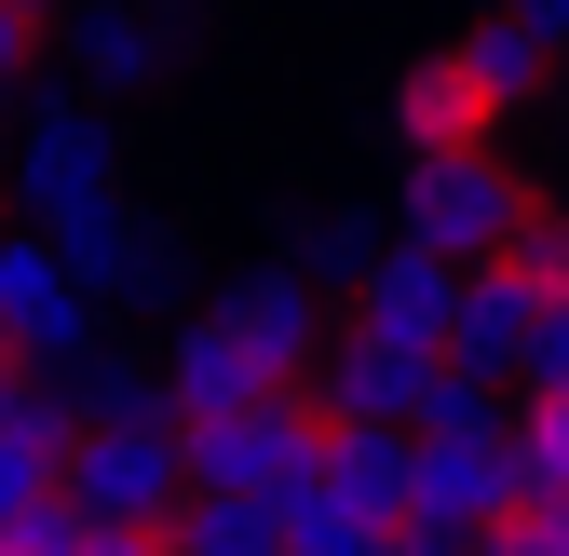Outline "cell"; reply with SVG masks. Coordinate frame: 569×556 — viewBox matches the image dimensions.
<instances>
[{"mask_svg":"<svg viewBox=\"0 0 569 556\" xmlns=\"http://www.w3.org/2000/svg\"><path fill=\"white\" fill-rule=\"evenodd\" d=\"M0 177H14V203L28 218L14 231H82V218H109L122 203V109H96V96H14V122H0Z\"/></svg>","mask_w":569,"mask_h":556,"instance_id":"cell-1","label":"cell"},{"mask_svg":"<svg viewBox=\"0 0 569 556\" xmlns=\"http://www.w3.org/2000/svg\"><path fill=\"white\" fill-rule=\"evenodd\" d=\"M516 231H529V177L502 163V136H488V150H435V163H393L380 245H407V258H448V271H475V258H502Z\"/></svg>","mask_w":569,"mask_h":556,"instance_id":"cell-2","label":"cell"},{"mask_svg":"<svg viewBox=\"0 0 569 556\" xmlns=\"http://www.w3.org/2000/svg\"><path fill=\"white\" fill-rule=\"evenodd\" d=\"M326 421H312V394H244L218 407V421H177V489H218V503H284L312 475Z\"/></svg>","mask_w":569,"mask_h":556,"instance_id":"cell-3","label":"cell"},{"mask_svg":"<svg viewBox=\"0 0 569 556\" xmlns=\"http://www.w3.org/2000/svg\"><path fill=\"white\" fill-rule=\"evenodd\" d=\"M54 503L96 529H163L177 516V421H68Z\"/></svg>","mask_w":569,"mask_h":556,"instance_id":"cell-4","label":"cell"},{"mask_svg":"<svg viewBox=\"0 0 569 556\" xmlns=\"http://www.w3.org/2000/svg\"><path fill=\"white\" fill-rule=\"evenodd\" d=\"M0 339H14V367H68V354L109 339V299H96L41 231H0Z\"/></svg>","mask_w":569,"mask_h":556,"instance_id":"cell-5","label":"cell"},{"mask_svg":"<svg viewBox=\"0 0 569 556\" xmlns=\"http://www.w3.org/2000/svg\"><path fill=\"white\" fill-rule=\"evenodd\" d=\"M516 516V461H502V421L488 435H407V529L420 543H475Z\"/></svg>","mask_w":569,"mask_h":556,"instance_id":"cell-6","label":"cell"},{"mask_svg":"<svg viewBox=\"0 0 569 556\" xmlns=\"http://www.w3.org/2000/svg\"><path fill=\"white\" fill-rule=\"evenodd\" d=\"M41 28H54V54H68V96H96V109L150 96L163 54H177V14H150V0H54Z\"/></svg>","mask_w":569,"mask_h":556,"instance_id":"cell-7","label":"cell"},{"mask_svg":"<svg viewBox=\"0 0 569 556\" xmlns=\"http://www.w3.org/2000/svg\"><path fill=\"white\" fill-rule=\"evenodd\" d=\"M218 312H231V339L258 354V380H271V394H299V380H312V354L339 339L326 286H299V271H284V258H258V271H244V286H231Z\"/></svg>","mask_w":569,"mask_h":556,"instance_id":"cell-8","label":"cell"},{"mask_svg":"<svg viewBox=\"0 0 569 556\" xmlns=\"http://www.w3.org/2000/svg\"><path fill=\"white\" fill-rule=\"evenodd\" d=\"M448 299H461V271L448 258H407V245H380L367 271H352V339H380V354H420V367H435L448 354Z\"/></svg>","mask_w":569,"mask_h":556,"instance_id":"cell-9","label":"cell"},{"mask_svg":"<svg viewBox=\"0 0 569 556\" xmlns=\"http://www.w3.org/2000/svg\"><path fill=\"white\" fill-rule=\"evenodd\" d=\"M150 394H163V421H218V407H244V394H271V380H258V354L231 339V312L203 299V312H177V326H163Z\"/></svg>","mask_w":569,"mask_h":556,"instance_id":"cell-10","label":"cell"},{"mask_svg":"<svg viewBox=\"0 0 569 556\" xmlns=\"http://www.w3.org/2000/svg\"><path fill=\"white\" fill-rule=\"evenodd\" d=\"M380 150L393 163H435V150H488V109L448 54H407L393 82H380Z\"/></svg>","mask_w":569,"mask_h":556,"instance_id":"cell-11","label":"cell"},{"mask_svg":"<svg viewBox=\"0 0 569 556\" xmlns=\"http://www.w3.org/2000/svg\"><path fill=\"white\" fill-rule=\"evenodd\" d=\"M529 326H542V286H529L516 258H475V271H461V299H448V367H488V380H516Z\"/></svg>","mask_w":569,"mask_h":556,"instance_id":"cell-12","label":"cell"},{"mask_svg":"<svg viewBox=\"0 0 569 556\" xmlns=\"http://www.w3.org/2000/svg\"><path fill=\"white\" fill-rule=\"evenodd\" d=\"M448 68H461V82H475V109H488V136H502L542 82H556V41L542 28H516V14H475L461 41H448Z\"/></svg>","mask_w":569,"mask_h":556,"instance_id":"cell-13","label":"cell"},{"mask_svg":"<svg viewBox=\"0 0 569 556\" xmlns=\"http://www.w3.org/2000/svg\"><path fill=\"white\" fill-rule=\"evenodd\" d=\"M312 489H326V503H352L367 529H407V435L326 421V448H312Z\"/></svg>","mask_w":569,"mask_h":556,"instance_id":"cell-14","label":"cell"},{"mask_svg":"<svg viewBox=\"0 0 569 556\" xmlns=\"http://www.w3.org/2000/svg\"><path fill=\"white\" fill-rule=\"evenodd\" d=\"M502 461H516V516H569V394L502 407Z\"/></svg>","mask_w":569,"mask_h":556,"instance_id":"cell-15","label":"cell"},{"mask_svg":"<svg viewBox=\"0 0 569 556\" xmlns=\"http://www.w3.org/2000/svg\"><path fill=\"white\" fill-rule=\"evenodd\" d=\"M271 258L299 271V286H352V271L380 258V203H326V218H299V231H284Z\"/></svg>","mask_w":569,"mask_h":556,"instance_id":"cell-16","label":"cell"},{"mask_svg":"<svg viewBox=\"0 0 569 556\" xmlns=\"http://www.w3.org/2000/svg\"><path fill=\"white\" fill-rule=\"evenodd\" d=\"M163 543H177V556H271V503H218V489H177Z\"/></svg>","mask_w":569,"mask_h":556,"instance_id":"cell-17","label":"cell"},{"mask_svg":"<svg viewBox=\"0 0 569 556\" xmlns=\"http://www.w3.org/2000/svg\"><path fill=\"white\" fill-rule=\"evenodd\" d=\"M516 394H569V299H542L529 354H516Z\"/></svg>","mask_w":569,"mask_h":556,"instance_id":"cell-18","label":"cell"},{"mask_svg":"<svg viewBox=\"0 0 569 556\" xmlns=\"http://www.w3.org/2000/svg\"><path fill=\"white\" fill-rule=\"evenodd\" d=\"M68 529H82V516L41 489V503H14V516H0V556H68Z\"/></svg>","mask_w":569,"mask_h":556,"instance_id":"cell-19","label":"cell"},{"mask_svg":"<svg viewBox=\"0 0 569 556\" xmlns=\"http://www.w3.org/2000/svg\"><path fill=\"white\" fill-rule=\"evenodd\" d=\"M68 556H163V529H96V516H82V529H68Z\"/></svg>","mask_w":569,"mask_h":556,"instance_id":"cell-20","label":"cell"},{"mask_svg":"<svg viewBox=\"0 0 569 556\" xmlns=\"http://www.w3.org/2000/svg\"><path fill=\"white\" fill-rule=\"evenodd\" d=\"M28 41H41L28 14H0V96H28Z\"/></svg>","mask_w":569,"mask_h":556,"instance_id":"cell-21","label":"cell"},{"mask_svg":"<svg viewBox=\"0 0 569 556\" xmlns=\"http://www.w3.org/2000/svg\"><path fill=\"white\" fill-rule=\"evenodd\" d=\"M488 14H516V28H542V41H569V0H488Z\"/></svg>","mask_w":569,"mask_h":556,"instance_id":"cell-22","label":"cell"},{"mask_svg":"<svg viewBox=\"0 0 569 556\" xmlns=\"http://www.w3.org/2000/svg\"><path fill=\"white\" fill-rule=\"evenodd\" d=\"M367 556H435V543H420V529H380V543H367Z\"/></svg>","mask_w":569,"mask_h":556,"instance_id":"cell-23","label":"cell"},{"mask_svg":"<svg viewBox=\"0 0 569 556\" xmlns=\"http://www.w3.org/2000/svg\"><path fill=\"white\" fill-rule=\"evenodd\" d=\"M542 231H556V258H569V203H542Z\"/></svg>","mask_w":569,"mask_h":556,"instance_id":"cell-24","label":"cell"},{"mask_svg":"<svg viewBox=\"0 0 569 556\" xmlns=\"http://www.w3.org/2000/svg\"><path fill=\"white\" fill-rule=\"evenodd\" d=\"M0 14H28V28H41V14H54V0H0Z\"/></svg>","mask_w":569,"mask_h":556,"instance_id":"cell-25","label":"cell"},{"mask_svg":"<svg viewBox=\"0 0 569 556\" xmlns=\"http://www.w3.org/2000/svg\"><path fill=\"white\" fill-rule=\"evenodd\" d=\"M435 556H488V543H435Z\"/></svg>","mask_w":569,"mask_h":556,"instance_id":"cell-26","label":"cell"},{"mask_svg":"<svg viewBox=\"0 0 569 556\" xmlns=\"http://www.w3.org/2000/svg\"><path fill=\"white\" fill-rule=\"evenodd\" d=\"M556 82H569V41H556Z\"/></svg>","mask_w":569,"mask_h":556,"instance_id":"cell-27","label":"cell"},{"mask_svg":"<svg viewBox=\"0 0 569 556\" xmlns=\"http://www.w3.org/2000/svg\"><path fill=\"white\" fill-rule=\"evenodd\" d=\"M150 14H177V0H150Z\"/></svg>","mask_w":569,"mask_h":556,"instance_id":"cell-28","label":"cell"},{"mask_svg":"<svg viewBox=\"0 0 569 556\" xmlns=\"http://www.w3.org/2000/svg\"><path fill=\"white\" fill-rule=\"evenodd\" d=\"M0 122H14V96H0Z\"/></svg>","mask_w":569,"mask_h":556,"instance_id":"cell-29","label":"cell"}]
</instances>
